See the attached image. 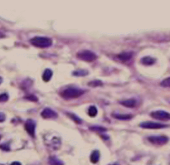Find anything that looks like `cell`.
Here are the masks:
<instances>
[{
	"label": "cell",
	"mask_w": 170,
	"mask_h": 165,
	"mask_svg": "<svg viewBox=\"0 0 170 165\" xmlns=\"http://www.w3.org/2000/svg\"><path fill=\"white\" fill-rule=\"evenodd\" d=\"M85 91L79 89V88H75V87H69L66 88L64 91L61 92V96L65 98V99H74L82 96Z\"/></svg>",
	"instance_id": "6da1fadb"
},
{
	"label": "cell",
	"mask_w": 170,
	"mask_h": 165,
	"mask_svg": "<svg viewBox=\"0 0 170 165\" xmlns=\"http://www.w3.org/2000/svg\"><path fill=\"white\" fill-rule=\"evenodd\" d=\"M31 44L36 48H47L52 46L53 41L45 37H35L30 40Z\"/></svg>",
	"instance_id": "7a4b0ae2"
},
{
	"label": "cell",
	"mask_w": 170,
	"mask_h": 165,
	"mask_svg": "<svg viewBox=\"0 0 170 165\" xmlns=\"http://www.w3.org/2000/svg\"><path fill=\"white\" fill-rule=\"evenodd\" d=\"M77 57L79 59L82 60L84 61H88V62H91L96 60L97 56L94 52L88 51V50H83L81 52L77 53Z\"/></svg>",
	"instance_id": "3957f363"
},
{
	"label": "cell",
	"mask_w": 170,
	"mask_h": 165,
	"mask_svg": "<svg viewBox=\"0 0 170 165\" xmlns=\"http://www.w3.org/2000/svg\"><path fill=\"white\" fill-rule=\"evenodd\" d=\"M140 126L142 127V128H144V129H148V130H158V129H164V128H166V127H168L169 125L159 124V123H155V122L145 121L141 123Z\"/></svg>",
	"instance_id": "277c9868"
},
{
	"label": "cell",
	"mask_w": 170,
	"mask_h": 165,
	"mask_svg": "<svg viewBox=\"0 0 170 165\" xmlns=\"http://www.w3.org/2000/svg\"><path fill=\"white\" fill-rule=\"evenodd\" d=\"M150 115L153 118L159 120H170V114L164 111V110H157V111H153L150 114Z\"/></svg>",
	"instance_id": "5b68a950"
},
{
	"label": "cell",
	"mask_w": 170,
	"mask_h": 165,
	"mask_svg": "<svg viewBox=\"0 0 170 165\" xmlns=\"http://www.w3.org/2000/svg\"><path fill=\"white\" fill-rule=\"evenodd\" d=\"M148 139L150 141V143L156 144V145H164L168 143L169 139L166 136H150Z\"/></svg>",
	"instance_id": "8992f818"
},
{
	"label": "cell",
	"mask_w": 170,
	"mask_h": 165,
	"mask_svg": "<svg viewBox=\"0 0 170 165\" xmlns=\"http://www.w3.org/2000/svg\"><path fill=\"white\" fill-rule=\"evenodd\" d=\"M25 130L28 133V135L31 137H35V130H36V123L32 120H27L25 124Z\"/></svg>",
	"instance_id": "52a82bcc"
},
{
	"label": "cell",
	"mask_w": 170,
	"mask_h": 165,
	"mask_svg": "<svg viewBox=\"0 0 170 165\" xmlns=\"http://www.w3.org/2000/svg\"><path fill=\"white\" fill-rule=\"evenodd\" d=\"M41 115L44 119H56V118H57V112H55L52 109L49 108L44 109L42 111Z\"/></svg>",
	"instance_id": "ba28073f"
},
{
	"label": "cell",
	"mask_w": 170,
	"mask_h": 165,
	"mask_svg": "<svg viewBox=\"0 0 170 165\" xmlns=\"http://www.w3.org/2000/svg\"><path fill=\"white\" fill-rule=\"evenodd\" d=\"M133 57V52H123L121 54L118 55L117 58L121 61H130Z\"/></svg>",
	"instance_id": "9c48e42d"
},
{
	"label": "cell",
	"mask_w": 170,
	"mask_h": 165,
	"mask_svg": "<svg viewBox=\"0 0 170 165\" xmlns=\"http://www.w3.org/2000/svg\"><path fill=\"white\" fill-rule=\"evenodd\" d=\"M156 61V59L153 58L151 57H144L141 59V63L145 66H151L154 64Z\"/></svg>",
	"instance_id": "30bf717a"
},
{
	"label": "cell",
	"mask_w": 170,
	"mask_h": 165,
	"mask_svg": "<svg viewBox=\"0 0 170 165\" xmlns=\"http://www.w3.org/2000/svg\"><path fill=\"white\" fill-rule=\"evenodd\" d=\"M113 117L118 120H130L132 118L131 115H126V114H113Z\"/></svg>",
	"instance_id": "8fae6325"
},
{
	"label": "cell",
	"mask_w": 170,
	"mask_h": 165,
	"mask_svg": "<svg viewBox=\"0 0 170 165\" xmlns=\"http://www.w3.org/2000/svg\"><path fill=\"white\" fill-rule=\"evenodd\" d=\"M100 159V152L98 150H94L91 154V162L93 164H96Z\"/></svg>",
	"instance_id": "7c38bea8"
},
{
	"label": "cell",
	"mask_w": 170,
	"mask_h": 165,
	"mask_svg": "<svg viewBox=\"0 0 170 165\" xmlns=\"http://www.w3.org/2000/svg\"><path fill=\"white\" fill-rule=\"evenodd\" d=\"M52 76H53V71L50 69L45 70V71L43 72V75H42V80H43L44 81L48 82V81H49L51 80Z\"/></svg>",
	"instance_id": "4fadbf2b"
},
{
	"label": "cell",
	"mask_w": 170,
	"mask_h": 165,
	"mask_svg": "<svg viewBox=\"0 0 170 165\" xmlns=\"http://www.w3.org/2000/svg\"><path fill=\"white\" fill-rule=\"evenodd\" d=\"M120 104L126 106V107H130V108H132V107H135V104H136V100H134V99H129V100H124V101H121Z\"/></svg>",
	"instance_id": "5bb4252c"
},
{
	"label": "cell",
	"mask_w": 170,
	"mask_h": 165,
	"mask_svg": "<svg viewBox=\"0 0 170 165\" xmlns=\"http://www.w3.org/2000/svg\"><path fill=\"white\" fill-rule=\"evenodd\" d=\"M49 164L50 165H64V164L57 159L56 157H51L49 159Z\"/></svg>",
	"instance_id": "9a60e30c"
},
{
	"label": "cell",
	"mask_w": 170,
	"mask_h": 165,
	"mask_svg": "<svg viewBox=\"0 0 170 165\" xmlns=\"http://www.w3.org/2000/svg\"><path fill=\"white\" fill-rule=\"evenodd\" d=\"M88 74L87 71L86 70H77V71H75L73 72V75L76 76H85Z\"/></svg>",
	"instance_id": "2e32d148"
},
{
	"label": "cell",
	"mask_w": 170,
	"mask_h": 165,
	"mask_svg": "<svg viewBox=\"0 0 170 165\" xmlns=\"http://www.w3.org/2000/svg\"><path fill=\"white\" fill-rule=\"evenodd\" d=\"M88 115L91 116V117H95L96 115H97V109L96 106H91L89 110H88Z\"/></svg>",
	"instance_id": "e0dca14e"
},
{
	"label": "cell",
	"mask_w": 170,
	"mask_h": 165,
	"mask_svg": "<svg viewBox=\"0 0 170 165\" xmlns=\"http://www.w3.org/2000/svg\"><path fill=\"white\" fill-rule=\"evenodd\" d=\"M89 86H92V87H97L100 86H102V82L100 81H92L91 82L88 83Z\"/></svg>",
	"instance_id": "ac0fdd59"
},
{
	"label": "cell",
	"mask_w": 170,
	"mask_h": 165,
	"mask_svg": "<svg viewBox=\"0 0 170 165\" xmlns=\"http://www.w3.org/2000/svg\"><path fill=\"white\" fill-rule=\"evenodd\" d=\"M161 86L163 87H166V88H170V77L164 79L161 82Z\"/></svg>",
	"instance_id": "d6986e66"
},
{
	"label": "cell",
	"mask_w": 170,
	"mask_h": 165,
	"mask_svg": "<svg viewBox=\"0 0 170 165\" xmlns=\"http://www.w3.org/2000/svg\"><path fill=\"white\" fill-rule=\"evenodd\" d=\"M68 115L70 116L73 120H74L76 123H77V124H81V120L80 119L79 117H77L76 115H74V114H70V113H68Z\"/></svg>",
	"instance_id": "ffe728a7"
},
{
	"label": "cell",
	"mask_w": 170,
	"mask_h": 165,
	"mask_svg": "<svg viewBox=\"0 0 170 165\" xmlns=\"http://www.w3.org/2000/svg\"><path fill=\"white\" fill-rule=\"evenodd\" d=\"M90 130L93 131H106V129L105 128H103V127H100V126H91L90 127Z\"/></svg>",
	"instance_id": "44dd1931"
},
{
	"label": "cell",
	"mask_w": 170,
	"mask_h": 165,
	"mask_svg": "<svg viewBox=\"0 0 170 165\" xmlns=\"http://www.w3.org/2000/svg\"><path fill=\"white\" fill-rule=\"evenodd\" d=\"M9 100V95L4 93L0 95V102H6L7 100Z\"/></svg>",
	"instance_id": "7402d4cb"
},
{
	"label": "cell",
	"mask_w": 170,
	"mask_h": 165,
	"mask_svg": "<svg viewBox=\"0 0 170 165\" xmlns=\"http://www.w3.org/2000/svg\"><path fill=\"white\" fill-rule=\"evenodd\" d=\"M25 99L31 100V101H37V98L34 95H29V96H25Z\"/></svg>",
	"instance_id": "603a6c76"
},
{
	"label": "cell",
	"mask_w": 170,
	"mask_h": 165,
	"mask_svg": "<svg viewBox=\"0 0 170 165\" xmlns=\"http://www.w3.org/2000/svg\"><path fill=\"white\" fill-rule=\"evenodd\" d=\"M0 148H2V149H4V150H7V151H9V147L8 145H6V144H2V145H0Z\"/></svg>",
	"instance_id": "cb8c5ba5"
},
{
	"label": "cell",
	"mask_w": 170,
	"mask_h": 165,
	"mask_svg": "<svg viewBox=\"0 0 170 165\" xmlns=\"http://www.w3.org/2000/svg\"><path fill=\"white\" fill-rule=\"evenodd\" d=\"M6 119V116L4 113H1L0 112V122H4Z\"/></svg>",
	"instance_id": "d4e9b609"
},
{
	"label": "cell",
	"mask_w": 170,
	"mask_h": 165,
	"mask_svg": "<svg viewBox=\"0 0 170 165\" xmlns=\"http://www.w3.org/2000/svg\"><path fill=\"white\" fill-rule=\"evenodd\" d=\"M11 165H22L19 162H13V164H11Z\"/></svg>",
	"instance_id": "484cf974"
},
{
	"label": "cell",
	"mask_w": 170,
	"mask_h": 165,
	"mask_svg": "<svg viewBox=\"0 0 170 165\" xmlns=\"http://www.w3.org/2000/svg\"><path fill=\"white\" fill-rule=\"evenodd\" d=\"M3 82V78L2 77H0V84Z\"/></svg>",
	"instance_id": "4316f807"
},
{
	"label": "cell",
	"mask_w": 170,
	"mask_h": 165,
	"mask_svg": "<svg viewBox=\"0 0 170 165\" xmlns=\"http://www.w3.org/2000/svg\"><path fill=\"white\" fill-rule=\"evenodd\" d=\"M113 165H119L118 164H113Z\"/></svg>",
	"instance_id": "83f0119b"
},
{
	"label": "cell",
	"mask_w": 170,
	"mask_h": 165,
	"mask_svg": "<svg viewBox=\"0 0 170 165\" xmlns=\"http://www.w3.org/2000/svg\"><path fill=\"white\" fill-rule=\"evenodd\" d=\"M0 139H1V135H0Z\"/></svg>",
	"instance_id": "f1b7e54d"
}]
</instances>
